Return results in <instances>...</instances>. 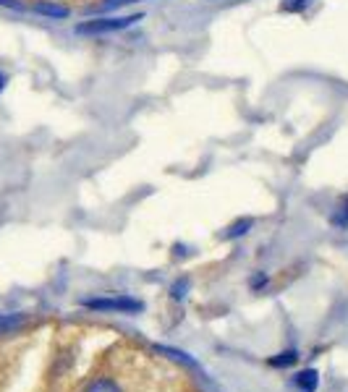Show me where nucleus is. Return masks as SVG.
Instances as JSON below:
<instances>
[{
	"instance_id": "1",
	"label": "nucleus",
	"mask_w": 348,
	"mask_h": 392,
	"mask_svg": "<svg viewBox=\"0 0 348 392\" xmlns=\"http://www.w3.org/2000/svg\"><path fill=\"white\" fill-rule=\"evenodd\" d=\"M79 392H204L175 363L139 343H116L102 353Z\"/></svg>"
},
{
	"instance_id": "2",
	"label": "nucleus",
	"mask_w": 348,
	"mask_h": 392,
	"mask_svg": "<svg viewBox=\"0 0 348 392\" xmlns=\"http://www.w3.org/2000/svg\"><path fill=\"white\" fill-rule=\"evenodd\" d=\"M87 309L92 311H139L142 304L131 298H92L87 301Z\"/></svg>"
},
{
	"instance_id": "3",
	"label": "nucleus",
	"mask_w": 348,
	"mask_h": 392,
	"mask_svg": "<svg viewBox=\"0 0 348 392\" xmlns=\"http://www.w3.org/2000/svg\"><path fill=\"white\" fill-rule=\"evenodd\" d=\"M131 21H136V16H129V18H100V21H87L82 27H76L79 34H92V31H113V29H123L129 27Z\"/></svg>"
},
{
	"instance_id": "4",
	"label": "nucleus",
	"mask_w": 348,
	"mask_h": 392,
	"mask_svg": "<svg viewBox=\"0 0 348 392\" xmlns=\"http://www.w3.org/2000/svg\"><path fill=\"white\" fill-rule=\"evenodd\" d=\"M34 11L42 16H50V18H66V16H69V8H66V5L50 3V0H37V3H34Z\"/></svg>"
},
{
	"instance_id": "5",
	"label": "nucleus",
	"mask_w": 348,
	"mask_h": 392,
	"mask_svg": "<svg viewBox=\"0 0 348 392\" xmlns=\"http://www.w3.org/2000/svg\"><path fill=\"white\" fill-rule=\"evenodd\" d=\"M24 324L21 314H0V335H11Z\"/></svg>"
},
{
	"instance_id": "6",
	"label": "nucleus",
	"mask_w": 348,
	"mask_h": 392,
	"mask_svg": "<svg viewBox=\"0 0 348 392\" xmlns=\"http://www.w3.org/2000/svg\"><path fill=\"white\" fill-rule=\"evenodd\" d=\"M314 384H317V374L314 371H304V374H299V387L306 392L314 390Z\"/></svg>"
},
{
	"instance_id": "7",
	"label": "nucleus",
	"mask_w": 348,
	"mask_h": 392,
	"mask_svg": "<svg viewBox=\"0 0 348 392\" xmlns=\"http://www.w3.org/2000/svg\"><path fill=\"white\" fill-rule=\"evenodd\" d=\"M3 84H5V81H3V76H0V89H3Z\"/></svg>"
}]
</instances>
